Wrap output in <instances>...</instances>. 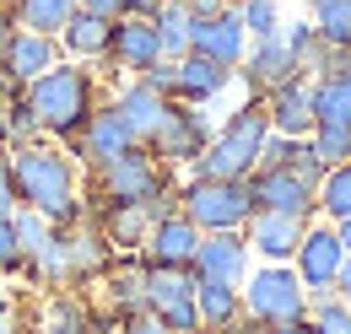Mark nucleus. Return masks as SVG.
Masks as SVG:
<instances>
[{"instance_id":"nucleus-25","label":"nucleus","mask_w":351,"mask_h":334,"mask_svg":"<svg viewBox=\"0 0 351 334\" xmlns=\"http://www.w3.org/2000/svg\"><path fill=\"white\" fill-rule=\"evenodd\" d=\"M33 140H44V135H38V119H33L27 97H22V86H5V81H0V151L33 146Z\"/></svg>"},{"instance_id":"nucleus-45","label":"nucleus","mask_w":351,"mask_h":334,"mask_svg":"<svg viewBox=\"0 0 351 334\" xmlns=\"http://www.w3.org/2000/svg\"><path fill=\"white\" fill-rule=\"evenodd\" d=\"M0 334H22V318H16V307H5V313H0Z\"/></svg>"},{"instance_id":"nucleus-36","label":"nucleus","mask_w":351,"mask_h":334,"mask_svg":"<svg viewBox=\"0 0 351 334\" xmlns=\"http://www.w3.org/2000/svg\"><path fill=\"white\" fill-rule=\"evenodd\" d=\"M313 27H319V38L330 43V49H351V0L324 5V11L313 16Z\"/></svg>"},{"instance_id":"nucleus-37","label":"nucleus","mask_w":351,"mask_h":334,"mask_svg":"<svg viewBox=\"0 0 351 334\" xmlns=\"http://www.w3.org/2000/svg\"><path fill=\"white\" fill-rule=\"evenodd\" d=\"M157 0H82V11L103 16V22H125V16H152Z\"/></svg>"},{"instance_id":"nucleus-33","label":"nucleus","mask_w":351,"mask_h":334,"mask_svg":"<svg viewBox=\"0 0 351 334\" xmlns=\"http://www.w3.org/2000/svg\"><path fill=\"white\" fill-rule=\"evenodd\" d=\"M238 22H243L249 43L281 38V5H276V0H243V5H238Z\"/></svg>"},{"instance_id":"nucleus-46","label":"nucleus","mask_w":351,"mask_h":334,"mask_svg":"<svg viewBox=\"0 0 351 334\" xmlns=\"http://www.w3.org/2000/svg\"><path fill=\"white\" fill-rule=\"evenodd\" d=\"M335 227V237H341V248H346V259H351V221H330Z\"/></svg>"},{"instance_id":"nucleus-27","label":"nucleus","mask_w":351,"mask_h":334,"mask_svg":"<svg viewBox=\"0 0 351 334\" xmlns=\"http://www.w3.org/2000/svg\"><path fill=\"white\" fill-rule=\"evenodd\" d=\"M82 0H11V16L22 33H44V38H60L65 22L76 16Z\"/></svg>"},{"instance_id":"nucleus-30","label":"nucleus","mask_w":351,"mask_h":334,"mask_svg":"<svg viewBox=\"0 0 351 334\" xmlns=\"http://www.w3.org/2000/svg\"><path fill=\"white\" fill-rule=\"evenodd\" d=\"M281 43L292 49L298 70L313 81V76H319V65H324V49H330V43L319 38V27H313V22H292V27H281Z\"/></svg>"},{"instance_id":"nucleus-22","label":"nucleus","mask_w":351,"mask_h":334,"mask_svg":"<svg viewBox=\"0 0 351 334\" xmlns=\"http://www.w3.org/2000/svg\"><path fill=\"white\" fill-rule=\"evenodd\" d=\"M108 38H114V22H103V16H92V11L76 5V16L60 33V54L76 60V65H103L108 60Z\"/></svg>"},{"instance_id":"nucleus-7","label":"nucleus","mask_w":351,"mask_h":334,"mask_svg":"<svg viewBox=\"0 0 351 334\" xmlns=\"http://www.w3.org/2000/svg\"><path fill=\"white\" fill-rule=\"evenodd\" d=\"M211 135H217V125H211L200 108L173 103V108H168V119L157 125V135L146 140V151H152L162 167H189L206 146H211Z\"/></svg>"},{"instance_id":"nucleus-49","label":"nucleus","mask_w":351,"mask_h":334,"mask_svg":"<svg viewBox=\"0 0 351 334\" xmlns=\"http://www.w3.org/2000/svg\"><path fill=\"white\" fill-rule=\"evenodd\" d=\"M227 5H243V0H227Z\"/></svg>"},{"instance_id":"nucleus-13","label":"nucleus","mask_w":351,"mask_h":334,"mask_svg":"<svg viewBox=\"0 0 351 334\" xmlns=\"http://www.w3.org/2000/svg\"><path fill=\"white\" fill-rule=\"evenodd\" d=\"M189 275L195 281H221V286H243L249 281V243H243V232H206L200 248H195Z\"/></svg>"},{"instance_id":"nucleus-47","label":"nucleus","mask_w":351,"mask_h":334,"mask_svg":"<svg viewBox=\"0 0 351 334\" xmlns=\"http://www.w3.org/2000/svg\"><path fill=\"white\" fill-rule=\"evenodd\" d=\"M5 307H11V275L0 270V313H5Z\"/></svg>"},{"instance_id":"nucleus-18","label":"nucleus","mask_w":351,"mask_h":334,"mask_svg":"<svg viewBox=\"0 0 351 334\" xmlns=\"http://www.w3.org/2000/svg\"><path fill=\"white\" fill-rule=\"evenodd\" d=\"M108 103H114V114L125 119V129L135 135V146H146V140L157 135V125L168 119V108H173L162 92H152L141 76H125V81L114 86V97H108Z\"/></svg>"},{"instance_id":"nucleus-34","label":"nucleus","mask_w":351,"mask_h":334,"mask_svg":"<svg viewBox=\"0 0 351 334\" xmlns=\"http://www.w3.org/2000/svg\"><path fill=\"white\" fill-rule=\"evenodd\" d=\"M308 324H313V334H351V307L335 292L308 296Z\"/></svg>"},{"instance_id":"nucleus-28","label":"nucleus","mask_w":351,"mask_h":334,"mask_svg":"<svg viewBox=\"0 0 351 334\" xmlns=\"http://www.w3.org/2000/svg\"><path fill=\"white\" fill-rule=\"evenodd\" d=\"M152 27L162 38V60H184L189 54V33H195V16L184 0H157L152 5Z\"/></svg>"},{"instance_id":"nucleus-39","label":"nucleus","mask_w":351,"mask_h":334,"mask_svg":"<svg viewBox=\"0 0 351 334\" xmlns=\"http://www.w3.org/2000/svg\"><path fill=\"white\" fill-rule=\"evenodd\" d=\"M114 334H168V329H162V318H157V313H130V318H119V324H114Z\"/></svg>"},{"instance_id":"nucleus-6","label":"nucleus","mask_w":351,"mask_h":334,"mask_svg":"<svg viewBox=\"0 0 351 334\" xmlns=\"http://www.w3.org/2000/svg\"><path fill=\"white\" fill-rule=\"evenodd\" d=\"M243 296V318L249 324H298L308 318V292L292 264H260L249 270V281L238 286Z\"/></svg>"},{"instance_id":"nucleus-50","label":"nucleus","mask_w":351,"mask_h":334,"mask_svg":"<svg viewBox=\"0 0 351 334\" xmlns=\"http://www.w3.org/2000/svg\"><path fill=\"white\" fill-rule=\"evenodd\" d=\"M22 334H27V329H22Z\"/></svg>"},{"instance_id":"nucleus-3","label":"nucleus","mask_w":351,"mask_h":334,"mask_svg":"<svg viewBox=\"0 0 351 334\" xmlns=\"http://www.w3.org/2000/svg\"><path fill=\"white\" fill-rule=\"evenodd\" d=\"M265 135H270V114H265V103H260V97L238 103V108L217 125L211 146L189 162V178H249V172L260 167Z\"/></svg>"},{"instance_id":"nucleus-35","label":"nucleus","mask_w":351,"mask_h":334,"mask_svg":"<svg viewBox=\"0 0 351 334\" xmlns=\"http://www.w3.org/2000/svg\"><path fill=\"white\" fill-rule=\"evenodd\" d=\"M308 151H313V157H319L324 167H341V162H351V129L313 125V135H308Z\"/></svg>"},{"instance_id":"nucleus-48","label":"nucleus","mask_w":351,"mask_h":334,"mask_svg":"<svg viewBox=\"0 0 351 334\" xmlns=\"http://www.w3.org/2000/svg\"><path fill=\"white\" fill-rule=\"evenodd\" d=\"M324 5H335V0H308V16H319Z\"/></svg>"},{"instance_id":"nucleus-2","label":"nucleus","mask_w":351,"mask_h":334,"mask_svg":"<svg viewBox=\"0 0 351 334\" xmlns=\"http://www.w3.org/2000/svg\"><path fill=\"white\" fill-rule=\"evenodd\" d=\"M22 97H27L33 119H38V135L54 140V146H71L82 135V125L97 114V103H103L92 65H76V60H60L54 70H44L33 86H22Z\"/></svg>"},{"instance_id":"nucleus-14","label":"nucleus","mask_w":351,"mask_h":334,"mask_svg":"<svg viewBox=\"0 0 351 334\" xmlns=\"http://www.w3.org/2000/svg\"><path fill=\"white\" fill-rule=\"evenodd\" d=\"M65 54H60V38H44V33H11V43L0 49V81L5 86H33L44 70H54Z\"/></svg>"},{"instance_id":"nucleus-40","label":"nucleus","mask_w":351,"mask_h":334,"mask_svg":"<svg viewBox=\"0 0 351 334\" xmlns=\"http://www.w3.org/2000/svg\"><path fill=\"white\" fill-rule=\"evenodd\" d=\"M238 334H313V324L308 318H298V324H238Z\"/></svg>"},{"instance_id":"nucleus-38","label":"nucleus","mask_w":351,"mask_h":334,"mask_svg":"<svg viewBox=\"0 0 351 334\" xmlns=\"http://www.w3.org/2000/svg\"><path fill=\"white\" fill-rule=\"evenodd\" d=\"M27 259H22V243H16V227H11V216H0V270L5 275H16Z\"/></svg>"},{"instance_id":"nucleus-20","label":"nucleus","mask_w":351,"mask_h":334,"mask_svg":"<svg viewBox=\"0 0 351 334\" xmlns=\"http://www.w3.org/2000/svg\"><path fill=\"white\" fill-rule=\"evenodd\" d=\"M265 103V114H270V129L276 135H292V140H308L313 135V81L308 76H298V81H287V86H276L270 97H260Z\"/></svg>"},{"instance_id":"nucleus-31","label":"nucleus","mask_w":351,"mask_h":334,"mask_svg":"<svg viewBox=\"0 0 351 334\" xmlns=\"http://www.w3.org/2000/svg\"><path fill=\"white\" fill-rule=\"evenodd\" d=\"M319 210H324L330 221H351V162L330 167V172L319 178Z\"/></svg>"},{"instance_id":"nucleus-29","label":"nucleus","mask_w":351,"mask_h":334,"mask_svg":"<svg viewBox=\"0 0 351 334\" xmlns=\"http://www.w3.org/2000/svg\"><path fill=\"white\" fill-rule=\"evenodd\" d=\"M313 119L351 129V76H319L313 81Z\"/></svg>"},{"instance_id":"nucleus-17","label":"nucleus","mask_w":351,"mask_h":334,"mask_svg":"<svg viewBox=\"0 0 351 334\" xmlns=\"http://www.w3.org/2000/svg\"><path fill=\"white\" fill-rule=\"evenodd\" d=\"M157 60H162V38H157L152 16L114 22V38H108V60H103V65H114V70H125V76H146Z\"/></svg>"},{"instance_id":"nucleus-5","label":"nucleus","mask_w":351,"mask_h":334,"mask_svg":"<svg viewBox=\"0 0 351 334\" xmlns=\"http://www.w3.org/2000/svg\"><path fill=\"white\" fill-rule=\"evenodd\" d=\"M178 210L200 232H243L254 216V194H249V178H184Z\"/></svg>"},{"instance_id":"nucleus-8","label":"nucleus","mask_w":351,"mask_h":334,"mask_svg":"<svg viewBox=\"0 0 351 334\" xmlns=\"http://www.w3.org/2000/svg\"><path fill=\"white\" fill-rule=\"evenodd\" d=\"M249 194H254V210H270V216H292V221L319 216V189L292 167H254Z\"/></svg>"},{"instance_id":"nucleus-26","label":"nucleus","mask_w":351,"mask_h":334,"mask_svg":"<svg viewBox=\"0 0 351 334\" xmlns=\"http://www.w3.org/2000/svg\"><path fill=\"white\" fill-rule=\"evenodd\" d=\"M27 334H97V318L87 313V302L71 292H54L44 302V313H38V324Z\"/></svg>"},{"instance_id":"nucleus-19","label":"nucleus","mask_w":351,"mask_h":334,"mask_svg":"<svg viewBox=\"0 0 351 334\" xmlns=\"http://www.w3.org/2000/svg\"><path fill=\"white\" fill-rule=\"evenodd\" d=\"M303 232H308V221L254 210L249 227H243V243H249V253L265 259V264H292V253H298V243H303Z\"/></svg>"},{"instance_id":"nucleus-23","label":"nucleus","mask_w":351,"mask_h":334,"mask_svg":"<svg viewBox=\"0 0 351 334\" xmlns=\"http://www.w3.org/2000/svg\"><path fill=\"white\" fill-rule=\"evenodd\" d=\"M103 302H108L114 324L130 318V313H146V264H141V259L108 264V270H103Z\"/></svg>"},{"instance_id":"nucleus-10","label":"nucleus","mask_w":351,"mask_h":334,"mask_svg":"<svg viewBox=\"0 0 351 334\" xmlns=\"http://www.w3.org/2000/svg\"><path fill=\"white\" fill-rule=\"evenodd\" d=\"M341 264H346V248H341L335 227H308L298 253H292V270H298L303 292L308 296H330L335 281H341Z\"/></svg>"},{"instance_id":"nucleus-12","label":"nucleus","mask_w":351,"mask_h":334,"mask_svg":"<svg viewBox=\"0 0 351 334\" xmlns=\"http://www.w3.org/2000/svg\"><path fill=\"white\" fill-rule=\"evenodd\" d=\"M200 227L173 210V216H162L152 232H146V243H141V264H152V270H189L195 264V248H200Z\"/></svg>"},{"instance_id":"nucleus-11","label":"nucleus","mask_w":351,"mask_h":334,"mask_svg":"<svg viewBox=\"0 0 351 334\" xmlns=\"http://www.w3.org/2000/svg\"><path fill=\"white\" fill-rule=\"evenodd\" d=\"M130 146H135V135L125 129V119L114 114V103L103 97V103H97V114H92L87 125H82V135H76V140H71L65 151L76 157V167H87V172H97L103 162H114V157H125Z\"/></svg>"},{"instance_id":"nucleus-15","label":"nucleus","mask_w":351,"mask_h":334,"mask_svg":"<svg viewBox=\"0 0 351 334\" xmlns=\"http://www.w3.org/2000/svg\"><path fill=\"white\" fill-rule=\"evenodd\" d=\"M232 76H238V81L249 86V97H270L276 86L298 81L303 70H298L292 49H287L281 38H260V43H249V54H243V65H238Z\"/></svg>"},{"instance_id":"nucleus-32","label":"nucleus","mask_w":351,"mask_h":334,"mask_svg":"<svg viewBox=\"0 0 351 334\" xmlns=\"http://www.w3.org/2000/svg\"><path fill=\"white\" fill-rule=\"evenodd\" d=\"M11 227H16V243H22V259H38V253L49 248V237H54V227H49L38 210H27V205H16L11 210ZM27 270V264H22Z\"/></svg>"},{"instance_id":"nucleus-21","label":"nucleus","mask_w":351,"mask_h":334,"mask_svg":"<svg viewBox=\"0 0 351 334\" xmlns=\"http://www.w3.org/2000/svg\"><path fill=\"white\" fill-rule=\"evenodd\" d=\"M227 86H232V70H221V65H211V60H200V54L173 60V103L206 108V103H217Z\"/></svg>"},{"instance_id":"nucleus-41","label":"nucleus","mask_w":351,"mask_h":334,"mask_svg":"<svg viewBox=\"0 0 351 334\" xmlns=\"http://www.w3.org/2000/svg\"><path fill=\"white\" fill-rule=\"evenodd\" d=\"M16 210V183H11V157L0 151V216Z\"/></svg>"},{"instance_id":"nucleus-9","label":"nucleus","mask_w":351,"mask_h":334,"mask_svg":"<svg viewBox=\"0 0 351 334\" xmlns=\"http://www.w3.org/2000/svg\"><path fill=\"white\" fill-rule=\"evenodd\" d=\"M146 313H157L168 334H200L195 275L189 270H152L146 264Z\"/></svg>"},{"instance_id":"nucleus-16","label":"nucleus","mask_w":351,"mask_h":334,"mask_svg":"<svg viewBox=\"0 0 351 334\" xmlns=\"http://www.w3.org/2000/svg\"><path fill=\"white\" fill-rule=\"evenodd\" d=\"M189 54L211 60V65H221V70H238L243 54H249V33H243V22H238V5H227V11L211 16V22H195Z\"/></svg>"},{"instance_id":"nucleus-43","label":"nucleus","mask_w":351,"mask_h":334,"mask_svg":"<svg viewBox=\"0 0 351 334\" xmlns=\"http://www.w3.org/2000/svg\"><path fill=\"white\" fill-rule=\"evenodd\" d=\"M11 33H16V16H11V0H0V49L11 43Z\"/></svg>"},{"instance_id":"nucleus-24","label":"nucleus","mask_w":351,"mask_h":334,"mask_svg":"<svg viewBox=\"0 0 351 334\" xmlns=\"http://www.w3.org/2000/svg\"><path fill=\"white\" fill-rule=\"evenodd\" d=\"M195 313L206 334H232L243 324V296L238 286H221V281H195Z\"/></svg>"},{"instance_id":"nucleus-4","label":"nucleus","mask_w":351,"mask_h":334,"mask_svg":"<svg viewBox=\"0 0 351 334\" xmlns=\"http://www.w3.org/2000/svg\"><path fill=\"white\" fill-rule=\"evenodd\" d=\"M173 167H162L146 146H130L125 157H114V162H103L92 172V194L108 205H152V200H162V194H173Z\"/></svg>"},{"instance_id":"nucleus-1","label":"nucleus","mask_w":351,"mask_h":334,"mask_svg":"<svg viewBox=\"0 0 351 334\" xmlns=\"http://www.w3.org/2000/svg\"><path fill=\"white\" fill-rule=\"evenodd\" d=\"M11 157V183H16V205L38 210L49 227H76L87 221V194H82V167L65 146L33 140L5 151Z\"/></svg>"},{"instance_id":"nucleus-42","label":"nucleus","mask_w":351,"mask_h":334,"mask_svg":"<svg viewBox=\"0 0 351 334\" xmlns=\"http://www.w3.org/2000/svg\"><path fill=\"white\" fill-rule=\"evenodd\" d=\"M184 5H189V16H195V22H211V16L227 11V0H184Z\"/></svg>"},{"instance_id":"nucleus-44","label":"nucleus","mask_w":351,"mask_h":334,"mask_svg":"<svg viewBox=\"0 0 351 334\" xmlns=\"http://www.w3.org/2000/svg\"><path fill=\"white\" fill-rule=\"evenodd\" d=\"M335 296H341V302L351 307V259L341 264V281H335Z\"/></svg>"}]
</instances>
